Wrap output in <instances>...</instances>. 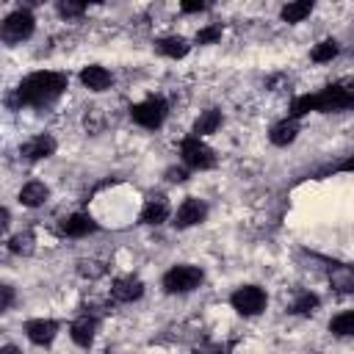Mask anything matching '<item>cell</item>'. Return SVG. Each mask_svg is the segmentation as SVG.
<instances>
[{
	"label": "cell",
	"instance_id": "6da1fadb",
	"mask_svg": "<svg viewBox=\"0 0 354 354\" xmlns=\"http://www.w3.org/2000/svg\"><path fill=\"white\" fill-rule=\"evenodd\" d=\"M346 108H354V83H335V86H326L318 94L296 97L293 108H290V116L299 119L310 111H346Z\"/></svg>",
	"mask_w": 354,
	"mask_h": 354
},
{
	"label": "cell",
	"instance_id": "7a4b0ae2",
	"mask_svg": "<svg viewBox=\"0 0 354 354\" xmlns=\"http://www.w3.org/2000/svg\"><path fill=\"white\" fill-rule=\"evenodd\" d=\"M64 88H66V75H61V72H33L19 83L17 97H19L22 105L41 108V105L53 102Z\"/></svg>",
	"mask_w": 354,
	"mask_h": 354
},
{
	"label": "cell",
	"instance_id": "3957f363",
	"mask_svg": "<svg viewBox=\"0 0 354 354\" xmlns=\"http://www.w3.org/2000/svg\"><path fill=\"white\" fill-rule=\"evenodd\" d=\"M202 277L205 274L196 266H174V268H169L163 274V288L169 293H188V290L202 285Z\"/></svg>",
	"mask_w": 354,
	"mask_h": 354
},
{
	"label": "cell",
	"instance_id": "277c9868",
	"mask_svg": "<svg viewBox=\"0 0 354 354\" xmlns=\"http://www.w3.org/2000/svg\"><path fill=\"white\" fill-rule=\"evenodd\" d=\"M180 155H183V160H185L191 169H213V166H216L213 149H210L205 141H199V136L183 138V141H180Z\"/></svg>",
	"mask_w": 354,
	"mask_h": 354
},
{
	"label": "cell",
	"instance_id": "5b68a950",
	"mask_svg": "<svg viewBox=\"0 0 354 354\" xmlns=\"http://www.w3.org/2000/svg\"><path fill=\"white\" fill-rule=\"evenodd\" d=\"M33 14L28 11V8H17V11H11L6 19H3V41H8V44H17V41H22V39H28L30 33H33Z\"/></svg>",
	"mask_w": 354,
	"mask_h": 354
},
{
	"label": "cell",
	"instance_id": "8992f818",
	"mask_svg": "<svg viewBox=\"0 0 354 354\" xmlns=\"http://www.w3.org/2000/svg\"><path fill=\"white\" fill-rule=\"evenodd\" d=\"M130 116H133L136 124H141V127H147V130H155V127H160L163 119H166V102H163L160 97H149V100L133 105V108H130Z\"/></svg>",
	"mask_w": 354,
	"mask_h": 354
},
{
	"label": "cell",
	"instance_id": "52a82bcc",
	"mask_svg": "<svg viewBox=\"0 0 354 354\" xmlns=\"http://www.w3.org/2000/svg\"><path fill=\"white\" fill-rule=\"evenodd\" d=\"M230 304L241 313V315H257L266 307V290L257 285H243L230 296Z\"/></svg>",
	"mask_w": 354,
	"mask_h": 354
},
{
	"label": "cell",
	"instance_id": "ba28073f",
	"mask_svg": "<svg viewBox=\"0 0 354 354\" xmlns=\"http://www.w3.org/2000/svg\"><path fill=\"white\" fill-rule=\"evenodd\" d=\"M205 216H207V207H205V202L191 196V199H185V202L177 207V213H174V227H180V230H185V227H194V224H199Z\"/></svg>",
	"mask_w": 354,
	"mask_h": 354
},
{
	"label": "cell",
	"instance_id": "9c48e42d",
	"mask_svg": "<svg viewBox=\"0 0 354 354\" xmlns=\"http://www.w3.org/2000/svg\"><path fill=\"white\" fill-rule=\"evenodd\" d=\"M141 293H144V282H141L138 277H122V279H116L113 288H111V299H113V301H122V304L141 299Z\"/></svg>",
	"mask_w": 354,
	"mask_h": 354
},
{
	"label": "cell",
	"instance_id": "30bf717a",
	"mask_svg": "<svg viewBox=\"0 0 354 354\" xmlns=\"http://www.w3.org/2000/svg\"><path fill=\"white\" fill-rule=\"evenodd\" d=\"M25 332H28L30 343L47 346V343H53V337H55V332H58V324L50 321V318H33V321L25 324Z\"/></svg>",
	"mask_w": 354,
	"mask_h": 354
},
{
	"label": "cell",
	"instance_id": "8fae6325",
	"mask_svg": "<svg viewBox=\"0 0 354 354\" xmlns=\"http://www.w3.org/2000/svg\"><path fill=\"white\" fill-rule=\"evenodd\" d=\"M22 158H28V160H41V158H50L53 152H55V138H50V136H36V138H30L28 144H22Z\"/></svg>",
	"mask_w": 354,
	"mask_h": 354
},
{
	"label": "cell",
	"instance_id": "7c38bea8",
	"mask_svg": "<svg viewBox=\"0 0 354 354\" xmlns=\"http://www.w3.org/2000/svg\"><path fill=\"white\" fill-rule=\"evenodd\" d=\"M166 216H169V202H166L163 194L152 196V199L144 205V210H141V221H144V224H163Z\"/></svg>",
	"mask_w": 354,
	"mask_h": 354
},
{
	"label": "cell",
	"instance_id": "4fadbf2b",
	"mask_svg": "<svg viewBox=\"0 0 354 354\" xmlns=\"http://www.w3.org/2000/svg\"><path fill=\"white\" fill-rule=\"evenodd\" d=\"M94 230H97V224H94L91 216H86V213H75V216H69V218L61 224V232L69 235V238H83V235H88V232H94Z\"/></svg>",
	"mask_w": 354,
	"mask_h": 354
},
{
	"label": "cell",
	"instance_id": "5bb4252c",
	"mask_svg": "<svg viewBox=\"0 0 354 354\" xmlns=\"http://www.w3.org/2000/svg\"><path fill=\"white\" fill-rule=\"evenodd\" d=\"M80 80H83L86 88H91V91H102V88L111 86V72H108L105 66L91 64V66H86V69L80 72Z\"/></svg>",
	"mask_w": 354,
	"mask_h": 354
},
{
	"label": "cell",
	"instance_id": "9a60e30c",
	"mask_svg": "<svg viewBox=\"0 0 354 354\" xmlns=\"http://www.w3.org/2000/svg\"><path fill=\"white\" fill-rule=\"evenodd\" d=\"M47 196H50V188H47L44 183H39V180L22 185V191H19V202L28 205V207H39V205H44Z\"/></svg>",
	"mask_w": 354,
	"mask_h": 354
},
{
	"label": "cell",
	"instance_id": "2e32d148",
	"mask_svg": "<svg viewBox=\"0 0 354 354\" xmlns=\"http://www.w3.org/2000/svg\"><path fill=\"white\" fill-rule=\"evenodd\" d=\"M94 332H97V321L88 318V315H80V318L69 326V335H72V340H75L77 346H88V343L94 340Z\"/></svg>",
	"mask_w": 354,
	"mask_h": 354
},
{
	"label": "cell",
	"instance_id": "e0dca14e",
	"mask_svg": "<svg viewBox=\"0 0 354 354\" xmlns=\"http://www.w3.org/2000/svg\"><path fill=\"white\" fill-rule=\"evenodd\" d=\"M296 133H299V122H296L293 116H290V119H282L279 124L271 127V144L285 147V144H290V141L296 138Z\"/></svg>",
	"mask_w": 354,
	"mask_h": 354
},
{
	"label": "cell",
	"instance_id": "ac0fdd59",
	"mask_svg": "<svg viewBox=\"0 0 354 354\" xmlns=\"http://www.w3.org/2000/svg\"><path fill=\"white\" fill-rule=\"evenodd\" d=\"M329 332L337 335V337L354 335V310H343L340 315H335V318L329 321Z\"/></svg>",
	"mask_w": 354,
	"mask_h": 354
},
{
	"label": "cell",
	"instance_id": "d6986e66",
	"mask_svg": "<svg viewBox=\"0 0 354 354\" xmlns=\"http://www.w3.org/2000/svg\"><path fill=\"white\" fill-rule=\"evenodd\" d=\"M158 50L163 55H169V58H183L188 53V41L183 36H166V39L158 41Z\"/></svg>",
	"mask_w": 354,
	"mask_h": 354
},
{
	"label": "cell",
	"instance_id": "ffe728a7",
	"mask_svg": "<svg viewBox=\"0 0 354 354\" xmlns=\"http://www.w3.org/2000/svg\"><path fill=\"white\" fill-rule=\"evenodd\" d=\"M313 11V3L310 0H296V3H288V6H282V19L285 22H301L307 14Z\"/></svg>",
	"mask_w": 354,
	"mask_h": 354
},
{
	"label": "cell",
	"instance_id": "44dd1931",
	"mask_svg": "<svg viewBox=\"0 0 354 354\" xmlns=\"http://www.w3.org/2000/svg\"><path fill=\"white\" fill-rule=\"evenodd\" d=\"M218 124H221V113H218L216 108H210V111H205V113L194 122V133H196V136H205V133H213Z\"/></svg>",
	"mask_w": 354,
	"mask_h": 354
},
{
	"label": "cell",
	"instance_id": "7402d4cb",
	"mask_svg": "<svg viewBox=\"0 0 354 354\" xmlns=\"http://www.w3.org/2000/svg\"><path fill=\"white\" fill-rule=\"evenodd\" d=\"M332 288L337 290H354V268H346V266H337L332 271Z\"/></svg>",
	"mask_w": 354,
	"mask_h": 354
},
{
	"label": "cell",
	"instance_id": "603a6c76",
	"mask_svg": "<svg viewBox=\"0 0 354 354\" xmlns=\"http://www.w3.org/2000/svg\"><path fill=\"white\" fill-rule=\"evenodd\" d=\"M335 55H337V41H335V39L318 41V44L313 47V61H318V64H324V61H332Z\"/></svg>",
	"mask_w": 354,
	"mask_h": 354
},
{
	"label": "cell",
	"instance_id": "cb8c5ba5",
	"mask_svg": "<svg viewBox=\"0 0 354 354\" xmlns=\"http://www.w3.org/2000/svg\"><path fill=\"white\" fill-rule=\"evenodd\" d=\"M315 307H318V296H315V293H301V296L293 301L290 313H296V315H310V313H315Z\"/></svg>",
	"mask_w": 354,
	"mask_h": 354
},
{
	"label": "cell",
	"instance_id": "d4e9b609",
	"mask_svg": "<svg viewBox=\"0 0 354 354\" xmlns=\"http://www.w3.org/2000/svg\"><path fill=\"white\" fill-rule=\"evenodd\" d=\"M8 249L14 252V254H28L30 249H33V238L25 232V235H14L11 238V243H8Z\"/></svg>",
	"mask_w": 354,
	"mask_h": 354
},
{
	"label": "cell",
	"instance_id": "484cf974",
	"mask_svg": "<svg viewBox=\"0 0 354 354\" xmlns=\"http://www.w3.org/2000/svg\"><path fill=\"white\" fill-rule=\"evenodd\" d=\"M77 271H80L83 277L97 279V277H102V274H105V266H102V263H97V260H80V263H77Z\"/></svg>",
	"mask_w": 354,
	"mask_h": 354
},
{
	"label": "cell",
	"instance_id": "4316f807",
	"mask_svg": "<svg viewBox=\"0 0 354 354\" xmlns=\"http://www.w3.org/2000/svg\"><path fill=\"white\" fill-rule=\"evenodd\" d=\"M216 39H221V25H207V28H202V30L196 33V41H199V44H210V41H216Z\"/></svg>",
	"mask_w": 354,
	"mask_h": 354
},
{
	"label": "cell",
	"instance_id": "83f0119b",
	"mask_svg": "<svg viewBox=\"0 0 354 354\" xmlns=\"http://www.w3.org/2000/svg\"><path fill=\"white\" fill-rule=\"evenodd\" d=\"M58 11H61L64 17H80V14L86 11V3H72V0H64V3H58Z\"/></svg>",
	"mask_w": 354,
	"mask_h": 354
},
{
	"label": "cell",
	"instance_id": "f1b7e54d",
	"mask_svg": "<svg viewBox=\"0 0 354 354\" xmlns=\"http://www.w3.org/2000/svg\"><path fill=\"white\" fill-rule=\"evenodd\" d=\"M194 354H230V348L218 346V343H205V346H196Z\"/></svg>",
	"mask_w": 354,
	"mask_h": 354
},
{
	"label": "cell",
	"instance_id": "f546056e",
	"mask_svg": "<svg viewBox=\"0 0 354 354\" xmlns=\"http://www.w3.org/2000/svg\"><path fill=\"white\" fill-rule=\"evenodd\" d=\"M166 174H169V180H171V183H183V180L188 177V174H185V169H169Z\"/></svg>",
	"mask_w": 354,
	"mask_h": 354
},
{
	"label": "cell",
	"instance_id": "4dcf8cb0",
	"mask_svg": "<svg viewBox=\"0 0 354 354\" xmlns=\"http://www.w3.org/2000/svg\"><path fill=\"white\" fill-rule=\"evenodd\" d=\"M11 301H14V290H11V285H3V310H8Z\"/></svg>",
	"mask_w": 354,
	"mask_h": 354
},
{
	"label": "cell",
	"instance_id": "1f68e13d",
	"mask_svg": "<svg viewBox=\"0 0 354 354\" xmlns=\"http://www.w3.org/2000/svg\"><path fill=\"white\" fill-rule=\"evenodd\" d=\"M183 11H185V14H194V11H205V3H183Z\"/></svg>",
	"mask_w": 354,
	"mask_h": 354
},
{
	"label": "cell",
	"instance_id": "d6a6232c",
	"mask_svg": "<svg viewBox=\"0 0 354 354\" xmlns=\"http://www.w3.org/2000/svg\"><path fill=\"white\" fill-rule=\"evenodd\" d=\"M343 169H346V171H354V155H351V158L343 163Z\"/></svg>",
	"mask_w": 354,
	"mask_h": 354
},
{
	"label": "cell",
	"instance_id": "836d02e7",
	"mask_svg": "<svg viewBox=\"0 0 354 354\" xmlns=\"http://www.w3.org/2000/svg\"><path fill=\"white\" fill-rule=\"evenodd\" d=\"M0 354H19V351H17V348H14V346H6V348H3V351H0Z\"/></svg>",
	"mask_w": 354,
	"mask_h": 354
}]
</instances>
